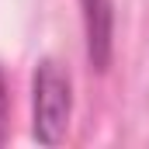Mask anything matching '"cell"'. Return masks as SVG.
<instances>
[{"label": "cell", "mask_w": 149, "mask_h": 149, "mask_svg": "<svg viewBox=\"0 0 149 149\" xmlns=\"http://www.w3.org/2000/svg\"><path fill=\"white\" fill-rule=\"evenodd\" d=\"M31 104H35V139L42 146H59L73 114V83L56 59H42L31 76Z\"/></svg>", "instance_id": "1"}, {"label": "cell", "mask_w": 149, "mask_h": 149, "mask_svg": "<svg viewBox=\"0 0 149 149\" xmlns=\"http://www.w3.org/2000/svg\"><path fill=\"white\" fill-rule=\"evenodd\" d=\"M83 7V35H87V59L97 73L111 66L114 52V3L111 0H80Z\"/></svg>", "instance_id": "2"}, {"label": "cell", "mask_w": 149, "mask_h": 149, "mask_svg": "<svg viewBox=\"0 0 149 149\" xmlns=\"http://www.w3.org/2000/svg\"><path fill=\"white\" fill-rule=\"evenodd\" d=\"M7 128H10V94H7V80L0 73V146L7 142Z\"/></svg>", "instance_id": "3"}]
</instances>
